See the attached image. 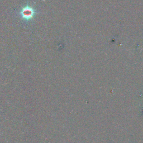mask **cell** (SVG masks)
Segmentation results:
<instances>
[{"mask_svg": "<svg viewBox=\"0 0 143 143\" xmlns=\"http://www.w3.org/2000/svg\"><path fill=\"white\" fill-rule=\"evenodd\" d=\"M20 15L24 19L30 20L34 17L35 11L32 7L27 5L22 8L20 11Z\"/></svg>", "mask_w": 143, "mask_h": 143, "instance_id": "cell-1", "label": "cell"}]
</instances>
